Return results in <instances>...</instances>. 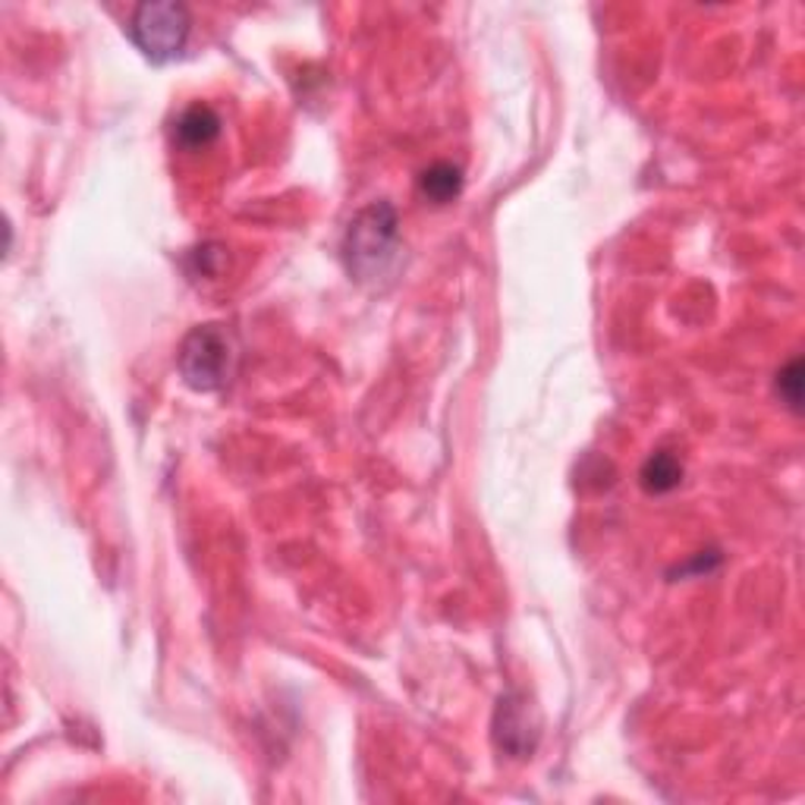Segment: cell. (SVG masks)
<instances>
[{
	"instance_id": "obj_8",
	"label": "cell",
	"mask_w": 805,
	"mask_h": 805,
	"mask_svg": "<svg viewBox=\"0 0 805 805\" xmlns=\"http://www.w3.org/2000/svg\"><path fill=\"white\" fill-rule=\"evenodd\" d=\"M777 394L784 397V402L793 412H799V402H803V365H799V359H793L777 375Z\"/></svg>"
},
{
	"instance_id": "obj_3",
	"label": "cell",
	"mask_w": 805,
	"mask_h": 805,
	"mask_svg": "<svg viewBox=\"0 0 805 805\" xmlns=\"http://www.w3.org/2000/svg\"><path fill=\"white\" fill-rule=\"evenodd\" d=\"M135 48L154 63L176 58L190 39V13L183 3H142L130 20Z\"/></svg>"
},
{
	"instance_id": "obj_1",
	"label": "cell",
	"mask_w": 805,
	"mask_h": 805,
	"mask_svg": "<svg viewBox=\"0 0 805 805\" xmlns=\"http://www.w3.org/2000/svg\"><path fill=\"white\" fill-rule=\"evenodd\" d=\"M394 249H397V212L384 202H375L349 224L346 265L359 281H375L394 258Z\"/></svg>"
},
{
	"instance_id": "obj_6",
	"label": "cell",
	"mask_w": 805,
	"mask_h": 805,
	"mask_svg": "<svg viewBox=\"0 0 805 805\" xmlns=\"http://www.w3.org/2000/svg\"><path fill=\"white\" fill-rule=\"evenodd\" d=\"M419 190H422L425 198L435 202V205L454 202V198L462 192L460 167H454V164H431V167L419 176Z\"/></svg>"
},
{
	"instance_id": "obj_5",
	"label": "cell",
	"mask_w": 805,
	"mask_h": 805,
	"mask_svg": "<svg viewBox=\"0 0 805 805\" xmlns=\"http://www.w3.org/2000/svg\"><path fill=\"white\" fill-rule=\"evenodd\" d=\"M639 479H642V488L649 495H668L683 481V462L676 460L673 454H668V450H658V454H652L645 460Z\"/></svg>"
},
{
	"instance_id": "obj_2",
	"label": "cell",
	"mask_w": 805,
	"mask_h": 805,
	"mask_svg": "<svg viewBox=\"0 0 805 805\" xmlns=\"http://www.w3.org/2000/svg\"><path fill=\"white\" fill-rule=\"evenodd\" d=\"M233 371V340L221 325H202L180 346V375L192 390H217Z\"/></svg>"
},
{
	"instance_id": "obj_7",
	"label": "cell",
	"mask_w": 805,
	"mask_h": 805,
	"mask_svg": "<svg viewBox=\"0 0 805 805\" xmlns=\"http://www.w3.org/2000/svg\"><path fill=\"white\" fill-rule=\"evenodd\" d=\"M522 730H536L529 727V705L526 702H517L513 695H507L503 702H500V711H498V733H500V746H513V736H522V743L526 748L532 752L536 746V740H529V733H522Z\"/></svg>"
},
{
	"instance_id": "obj_4",
	"label": "cell",
	"mask_w": 805,
	"mask_h": 805,
	"mask_svg": "<svg viewBox=\"0 0 805 805\" xmlns=\"http://www.w3.org/2000/svg\"><path fill=\"white\" fill-rule=\"evenodd\" d=\"M221 133V116L214 114L205 104H192L190 111H183L176 126H173V139L186 149V152H198L208 149Z\"/></svg>"
}]
</instances>
